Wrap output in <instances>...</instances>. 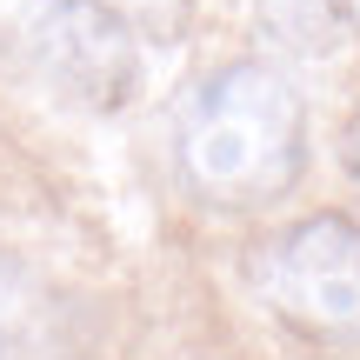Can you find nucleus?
Masks as SVG:
<instances>
[{
    "mask_svg": "<svg viewBox=\"0 0 360 360\" xmlns=\"http://www.w3.org/2000/svg\"><path fill=\"white\" fill-rule=\"evenodd\" d=\"M174 167L200 207L254 214L300 187L307 174V107L281 67L233 60L180 94Z\"/></svg>",
    "mask_w": 360,
    "mask_h": 360,
    "instance_id": "1",
    "label": "nucleus"
},
{
    "mask_svg": "<svg viewBox=\"0 0 360 360\" xmlns=\"http://www.w3.org/2000/svg\"><path fill=\"white\" fill-rule=\"evenodd\" d=\"M247 287L281 327L360 347V220L307 214L247 254Z\"/></svg>",
    "mask_w": 360,
    "mask_h": 360,
    "instance_id": "2",
    "label": "nucleus"
},
{
    "mask_svg": "<svg viewBox=\"0 0 360 360\" xmlns=\"http://www.w3.org/2000/svg\"><path fill=\"white\" fill-rule=\"evenodd\" d=\"M27 40H34V60L80 107L114 114V107H127L141 94L134 20L114 13L107 0H34L27 7Z\"/></svg>",
    "mask_w": 360,
    "mask_h": 360,
    "instance_id": "3",
    "label": "nucleus"
},
{
    "mask_svg": "<svg viewBox=\"0 0 360 360\" xmlns=\"http://www.w3.org/2000/svg\"><path fill=\"white\" fill-rule=\"evenodd\" d=\"M254 20L281 40L287 53H307V60H327V53L354 47V13L347 0H247Z\"/></svg>",
    "mask_w": 360,
    "mask_h": 360,
    "instance_id": "4",
    "label": "nucleus"
},
{
    "mask_svg": "<svg viewBox=\"0 0 360 360\" xmlns=\"http://www.w3.org/2000/svg\"><path fill=\"white\" fill-rule=\"evenodd\" d=\"M67 354V321L40 287L0 274V360H60Z\"/></svg>",
    "mask_w": 360,
    "mask_h": 360,
    "instance_id": "5",
    "label": "nucleus"
},
{
    "mask_svg": "<svg viewBox=\"0 0 360 360\" xmlns=\"http://www.w3.org/2000/svg\"><path fill=\"white\" fill-rule=\"evenodd\" d=\"M114 13H127L147 40H180L193 20V0H107Z\"/></svg>",
    "mask_w": 360,
    "mask_h": 360,
    "instance_id": "6",
    "label": "nucleus"
},
{
    "mask_svg": "<svg viewBox=\"0 0 360 360\" xmlns=\"http://www.w3.org/2000/svg\"><path fill=\"white\" fill-rule=\"evenodd\" d=\"M340 167H347V180L360 187V114L347 120V134H340Z\"/></svg>",
    "mask_w": 360,
    "mask_h": 360,
    "instance_id": "7",
    "label": "nucleus"
},
{
    "mask_svg": "<svg viewBox=\"0 0 360 360\" xmlns=\"http://www.w3.org/2000/svg\"><path fill=\"white\" fill-rule=\"evenodd\" d=\"M347 13H354V34H360V0H347Z\"/></svg>",
    "mask_w": 360,
    "mask_h": 360,
    "instance_id": "8",
    "label": "nucleus"
}]
</instances>
